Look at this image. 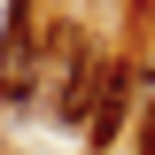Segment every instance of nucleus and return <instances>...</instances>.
I'll return each instance as SVG.
<instances>
[{
  "label": "nucleus",
  "instance_id": "1",
  "mask_svg": "<svg viewBox=\"0 0 155 155\" xmlns=\"http://www.w3.org/2000/svg\"><path fill=\"white\" fill-rule=\"evenodd\" d=\"M124 124H132V62H101L93 70V109H85V140L116 147Z\"/></svg>",
  "mask_w": 155,
  "mask_h": 155
},
{
  "label": "nucleus",
  "instance_id": "2",
  "mask_svg": "<svg viewBox=\"0 0 155 155\" xmlns=\"http://www.w3.org/2000/svg\"><path fill=\"white\" fill-rule=\"evenodd\" d=\"M39 85V47H31V8L8 16V39H0V101H31Z\"/></svg>",
  "mask_w": 155,
  "mask_h": 155
},
{
  "label": "nucleus",
  "instance_id": "3",
  "mask_svg": "<svg viewBox=\"0 0 155 155\" xmlns=\"http://www.w3.org/2000/svg\"><path fill=\"white\" fill-rule=\"evenodd\" d=\"M140 155H155V101H147V116H140Z\"/></svg>",
  "mask_w": 155,
  "mask_h": 155
}]
</instances>
